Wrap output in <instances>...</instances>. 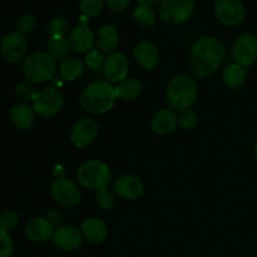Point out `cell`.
<instances>
[{
	"mask_svg": "<svg viewBox=\"0 0 257 257\" xmlns=\"http://www.w3.org/2000/svg\"><path fill=\"white\" fill-rule=\"evenodd\" d=\"M226 58V48L222 42L213 37H203L196 40L190 50L191 73L198 79H206L217 72Z\"/></svg>",
	"mask_w": 257,
	"mask_h": 257,
	"instance_id": "6da1fadb",
	"label": "cell"
},
{
	"mask_svg": "<svg viewBox=\"0 0 257 257\" xmlns=\"http://www.w3.org/2000/svg\"><path fill=\"white\" fill-rule=\"evenodd\" d=\"M115 88L107 80H97L88 84L80 92L79 104L87 113L93 115H100L109 112L114 105Z\"/></svg>",
	"mask_w": 257,
	"mask_h": 257,
	"instance_id": "7a4b0ae2",
	"label": "cell"
},
{
	"mask_svg": "<svg viewBox=\"0 0 257 257\" xmlns=\"http://www.w3.org/2000/svg\"><path fill=\"white\" fill-rule=\"evenodd\" d=\"M198 98V87L195 79L186 74H178L168 82L166 100L172 109H190Z\"/></svg>",
	"mask_w": 257,
	"mask_h": 257,
	"instance_id": "3957f363",
	"label": "cell"
},
{
	"mask_svg": "<svg viewBox=\"0 0 257 257\" xmlns=\"http://www.w3.org/2000/svg\"><path fill=\"white\" fill-rule=\"evenodd\" d=\"M57 70L55 59L48 52L32 53L23 60V75L34 84L52 80Z\"/></svg>",
	"mask_w": 257,
	"mask_h": 257,
	"instance_id": "277c9868",
	"label": "cell"
},
{
	"mask_svg": "<svg viewBox=\"0 0 257 257\" xmlns=\"http://www.w3.org/2000/svg\"><path fill=\"white\" fill-rule=\"evenodd\" d=\"M112 180L109 167L99 160H88L77 170V181L88 190H100L108 187Z\"/></svg>",
	"mask_w": 257,
	"mask_h": 257,
	"instance_id": "5b68a950",
	"label": "cell"
},
{
	"mask_svg": "<svg viewBox=\"0 0 257 257\" xmlns=\"http://www.w3.org/2000/svg\"><path fill=\"white\" fill-rule=\"evenodd\" d=\"M33 109L43 118H49L60 112L64 104V95L57 87H47L38 90L32 100Z\"/></svg>",
	"mask_w": 257,
	"mask_h": 257,
	"instance_id": "8992f818",
	"label": "cell"
},
{
	"mask_svg": "<svg viewBox=\"0 0 257 257\" xmlns=\"http://www.w3.org/2000/svg\"><path fill=\"white\" fill-rule=\"evenodd\" d=\"M195 12V0H162L160 3V18L171 25L187 22Z\"/></svg>",
	"mask_w": 257,
	"mask_h": 257,
	"instance_id": "52a82bcc",
	"label": "cell"
},
{
	"mask_svg": "<svg viewBox=\"0 0 257 257\" xmlns=\"http://www.w3.org/2000/svg\"><path fill=\"white\" fill-rule=\"evenodd\" d=\"M50 196L58 205L63 207H75L79 205L82 193L74 181L65 177H58L53 180L49 187Z\"/></svg>",
	"mask_w": 257,
	"mask_h": 257,
	"instance_id": "ba28073f",
	"label": "cell"
},
{
	"mask_svg": "<svg viewBox=\"0 0 257 257\" xmlns=\"http://www.w3.org/2000/svg\"><path fill=\"white\" fill-rule=\"evenodd\" d=\"M232 59L241 67H251L257 62V37L252 33L238 35L232 44Z\"/></svg>",
	"mask_w": 257,
	"mask_h": 257,
	"instance_id": "9c48e42d",
	"label": "cell"
},
{
	"mask_svg": "<svg viewBox=\"0 0 257 257\" xmlns=\"http://www.w3.org/2000/svg\"><path fill=\"white\" fill-rule=\"evenodd\" d=\"M28 50V42L25 35L18 32H10L0 40V55L3 60L9 64H18L24 60Z\"/></svg>",
	"mask_w": 257,
	"mask_h": 257,
	"instance_id": "30bf717a",
	"label": "cell"
},
{
	"mask_svg": "<svg viewBox=\"0 0 257 257\" xmlns=\"http://www.w3.org/2000/svg\"><path fill=\"white\" fill-rule=\"evenodd\" d=\"M215 15L225 27H238L245 20V5L242 0H216Z\"/></svg>",
	"mask_w": 257,
	"mask_h": 257,
	"instance_id": "8fae6325",
	"label": "cell"
},
{
	"mask_svg": "<svg viewBox=\"0 0 257 257\" xmlns=\"http://www.w3.org/2000/svg\"><path fill=\"white\" fill-rule=\"evenodd\" d=\"M99 133V125L92 118H82L73 124L70 142L77 148H87L94 143Z\"/></svg>",
	"mask_w": 257,
	"mask_h": 257,
	"instance_id": "7c38bea8",
	"label": "cell"
},
{
	"mask_svg": "<svg viewBox=\"0 0 257 257\" xmlns=\"http://www.w3.org/2000/svg\"><path fill=\"white\" fill-rule=\"evenodd\" d=\"M55 247L65 252H73L82 247L84 237L80 228L72 225H63L55 228L54 235L52 237Z\"/></svg>",
	"mask_w": 257,
	"mask_h": 257,
	"instance_id": "4fadbf2b",
	"label": "cell"
},
{
	"mask_svg": "<svg viewBox=\"0 0 257 257\" xmlns=\"http://www.w3.org/2000/svg\"><path fill=\"white\" fill-rule=\"evenodd\" d=\"M103 75L109 83H119L128 75L130 62L124 53L114 52L108 54L103 65Z\"/></svg>",
	"mask_w": 257,
	"mask_h": 257,
	"instance_id": "5bb4252c",
	"label": "cell"
},
{
	"mask_svg": "<svg viewBox=\"0 0 257 257\" xmlns=\"http://www.w3.org/2000/svg\"><path fill=\"white\" fill-rule=\"evenodd\" d=\"M113 191L122 200L136 201L145 192V185L137 176L123 175L114 181Z\"/></svg>",
	"mask_w": 257,
	"mask_h": 257,
	"instance_id": "9a60e30c",
	"label": "cell"
},
{
	"mask_svg": "<svg viewBox=\"0 0 257 257\" xmlns=\"http://www.w3.org/2000/svg\"><path fill=\"white\" fill-rule=\"evenodd\" d=\"M68 39L72 50L77 54H88L95 45L94 33L85 24V22H82L79 25L73 28Z\"/></svg>",
	"mask_w": 257,
	"mask_h": 257,
	"instance_id": "2e32d148",
	"label": "cell"
},
{
	"mask_svg": "<svg viewBox=\"0 0 257 257\" xmlns=\"http://www.w3.org/2000/svg\"><path fill=\"white\" fill-rule=\"evenodd\" d=\"M160 49L151 40H142L133 48V58L140 67L146 70H152L160 63Z\"/></svg>",
	"mask_w": 257,
	"mask_h": 257,
	"instance_id": "e0dca14e",
	"label": "cell"
},
{
	"mask_svg": "<svg viewBox=\"0 0 257 257\" xmlns=\"http://www.w3.org/2000/svg\"><path fill=\"white\" fill-rule=\"evenodd\" d=\"M55 227L47 217H34L27 222L24 235L29 241L35 243L45 242L54 235Z\"/></svg>",
	"mask_w": 257,
	"mask_h": 257,
	"instance_id": "ac0fdd59",
	"label": "cell"
},
{
	"mask_svg": "<svg viewBox=\"0 0 257 257\" xmlns=\"http://www.w3.org/2000/svg\"><path fill=\"white\" fill-rule=\"evenodd\" d=\"M152 131L158 136H168L178 127V115L170 108H162L153 114L151 122Z\"/></svg>",
	"mask_w": 257,
	"mask_h": 257,
	"instance_id": "d6986e66",
	"label": "cell"
},
{
	"mask_svg": "<svg viewBox=\"0 0 257 257\" xmlns=\"http://www.w3.org/2000/svg\"><path fill=\"white\" fill-rule=\"evenodd\" d=\"M80 231H82L84 241L92 245H99L107 240V225L104 221L98 217H89L83 221L80 225Z\"/></svg>",
	"mask_w": 257,
	"mask_h": 257,
	"instance_id": "ffe728a7",
	"label": "cell"
},
{
	"mask_svg": "<svg viewBox=\"0 0 257 257\" xmlns=\"http://www.w3.org/2000/svg\"><path fill=\"white\" fill-rule=\"evenodd\" d=\"M118 44H119V33L115 25L105 23L97 30L95 45L99 52L108 53V54L117 52Z\"/></svg>",
	"mask_w": 257,
	"mask_h": 257,
	"instance_id": "44dd1931",
	"label": "cell"
},
{
	"mask_svg": "<svg viewBox=\"0 0 257 257\" xmlns=\"http://www.w3.org/2000/svg\"><path fill=\"white\" fill-rule=\"evenodd\" d=\"M9 119L17 130L27 131L34 124L35 112L27 103L19 102L9 109Z\"/></svg>",
	"mask_w": 257,
	"mask_h": 257,
	"instance_id": "7402d4cb",
	"label": "cell"
},
{
	"mask_svg": "<svg viewBox=\"0 0 257 257\" xmlns=\"http://www.w3.org/2000/svg\"><path fill=\"white\" fill-rule=\"evenodd\" d=\"M85 63L77 57H68L67 59L62 60L58 68L60 78L67 82H74L78 78L82 77L84 72Z\"/></svg>",
	"mask_w": 257,
	"mask_h": 257,
	"instance_id": "603a6c76",
	"label": "cell"
},
{
	"mask_svg": "<svg viewBox=\"0 0 257 257\" xmlns=\"http://www.w3.org/2000/svg\"><path fill=\"white\" fill-rule=\"evenodd\" d=\"M247 79V73L246 69L241 65L233 64L227 65L222 72V82L230 89H238L242 87Z\"/></svg>",
	"mask_w": 257,
	"mask_h": 257,
	"instance_id": "cb8c5ba5",
	"label": "cell"
},
{
	"mask_svg": "<svg viewBox=\"0 0 257 257\" xmlns=\"http://www.w3.org/2000/svg\"><path fill=\"white\" fill-rule=\"evenodd\" d=\"M115 88L117 98L123 100H135L142 93V83L137 78H125L124 80L118 83Z\"/></svg>",
	"mask_w": 257,
	"mask_h": 257,
	"instance_id": "d4e9b609",
	"label": "cell"
},
{
	"mask_svg": "<svg viewBox=\"0 0 257 257\" xmlns=\"http://www.w3.org/2000/svg\"><path fill=\"white\" fill-rule=\"evenodd\" d=\"M48 53L54 58L55 60H64L69 57L72 52L69 39L67 37L50 38L47 44Z\"/></svg>",
	"mask_w": 257,
	"mask_h": 257,
	"instance_id": "484cf974",
	"label": "cell"
},
{
	"mask_svg": "<svg viewBox=\"0 0 257 257\" xmlns=\"http://www.w3.org/2000/svg\"><path fill=\"white\" fill-rule=\"evenodd\" d=\"M133 18H135V22L143 28L153 27L157 22V15L152 7H145V5L136 7L135 12H133Z\"/></svg>",
	"mask_w": 257,
	"mask_h": 257,
	"instance_id": "4316f807",
	"label": "cell"
},
{
	"mask_svg": "<svg viewBox=\"0 0 257 257\" xmlns=\"http://www.w3.org/2000/svg\"><path fill=\"white\" fill-rule=\"evenodd\" d=\"M68 29H69V22L63 15H57L52 18L47 25V33L50 38L65 37Z\"/></svg>",
	"mask_w": 257,
	"mask_h": 257,
	"instance_id": "83f0119b",
	"label": "cell"
},
{
	"mask_svg": "<svg viewBox=\"0 0 257 257\" xmlns=\"http://www.w3.org/2000/svg\"><path fill=\"white\" fill-rule=\"evenodd\" d=\"M95 202L102 211H112L115 206L114 191L108 190V187L98 190L97 196H95Z\"/></svg>",
	"mask_w": 257,
	"mask_h": 257,
	"instance_id": "f1b7e54d",
	"label": "cell"
},
{
	"mask_svg": "<svg viewBox=\"0 0 257 257\" xmlns=\"http://www.w3.org/2000/svg\"><path fill=\"white\" fill-rule=\"evenodd\" d=\"M105 0H79V9L87 18H95L103 12Z\"/></svg>",
	"mask_w": 257,
	"mask_h": 257,
	"instance_id": "f546056e",
	"label": "cell"
},
{
	"mask_svg": "<svg viewBox=\"0 0 257 257\" xmlns=\"http://www.w3.org/2000/svg\"><path fill=\"white\" fill-rule=\"evenodd\" d=\"M14 94L20 102L27 103L28 100H33L34 95L37 94V90H35L34 83L29 82V80H22V82L18 83L14 88Z\"/></svg>",
	"mask_w": 257,
	"mask_h": 257,
	"instance_id": "4dcf8cb0",
	"label": "cell"
},
{
	"mask_svg": "<svg viewBox=\"0 0 257 257\" xmlns=\"http://www.w3.org/2000/svg\"><path fill=\"white\" fill-rule=\"evenodd\" d=\"M37 27V18L34 14L25 13L22 14L17 20V32L23 35H27L32 33Z\"/></svg>",
	"mask_w": 257,
	"mask_h": 257,
	"instance_id": "1f68e13d",
	"label": "cell"
},
{
	"mask_svg": "<svg viewBox=\"0 0 257 257\" xmlns=\"http://www.w3.org/2000/svg\"><path fill=\"white\" fill-rule=\"evenodd\" d=\"M19 223V215L14 210H5L0 213V230L10 232Z\"/></svg>",
	"mask_w": 257,
	"mask_h": 257,
	"instance_id": "d6a6232c",
	"label": "cell"
},
{
	"mask_svg": "<svg viewBox=\"0 0 257 257\" xmlns=\"http://www.w3.org/2000/svg\"><path fill=\"white\" fill-rule=\"evenodd\" d=\"M105 62V58L103 55L102 52H99L98 49H93L90 50L88 54H85L84 58V63L89 69L92 70H98L100 68H103Z\"/></svg>",
	"mask_w": 257,
	"mask_h": 257,
	"instance_id": "836d02e7",
	"label": "cell"
},
{
	"mask_svg": "<svg viewBox=\"0 0 257 257\" xmlns=\"http://www.w3.org/2000/svg\"><path fill=\"white\" fill-rule=\"evenodd\" d=\"M178 125L185 131H191L197 125V115L192 109H186L180 112L178 115Z\"/></svg>",
	"mask_w": 257,
	"mask_h": 257,
	"instance_id": "e575fe53",
	"label": "cell"
},
{
	"mask_svg": "<svg viewBox=\"0 0 257 257\" xmlns=\"http://www.w3.org/2000/svg\"><path fill=\"white\" fill-rule=\"evenodd\" d=\"M14 252V242L9 232L0 230V257H10Z\"/></svg>",
	"mask_w": 257,
	"mask_h": 257,
	"instance_id": "d590c367",
	"label": "cell"
},
{
	"mask_svg": "<svg viewBox=\"0 0 257 257\" xmlns=\"http://www.w3.org/2000/svg\"><path fill=\"white\" fill-rule=\"evenodd\" d=\"M132 0H105V5L113 13H122L130 7Z\"/></svg>",
	"mask_w": 257,
	"mask_h": 257,
	"instance_id": "8d00e7d4",
	"label": "cell"
},
{
	"mask_svg": "<svg viewBox=\"0 0 257 257\" xmlns=\"http://www.w3.org/2000/svg\"><path fill=\"white\" fill-rule=\"evenodd\" d=\"M47 218L50 221V223H52L55 228L60 227V225H62L63 222V216L60 215L59 212H57V211H50L47 215Z\"/></svg>",
	"mask_w": 257,
	"mask_h": 257,
	"instance_id": "74e56055",
	"label": "cell"
},
{
	"mask_svg": "<svg viewBox=\"0 0 257 257\" xmlns=\"http://www.w3.org/2000/svg\"><path fill=\"white\" fill-rule=\"evenodd\" d=\"M138 5H145V7H152V5L158 4L162 0H137Z\"/></svg>",
	"mask_w": 257,
	"mask_h": 257,
	"instance_id": "f35d334b",
	"label": "cell"
},
{
	"mask_svg": "<svg viewBox=\"0 0 257 257\" xmlns=\"http://www.w3.org/2000/svg\"><path fill=\"white\" fill-rule=\"evenodd\" d=\"M253 155H255V157L257 160V140L255 141V145H253Z\"/></svg>",
	"mask_w": 257,
	"mask_h": 257,
	"instance_id": "ab89813d",
	"label": "cell"
}]
</instances>
